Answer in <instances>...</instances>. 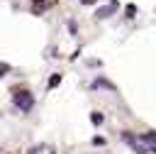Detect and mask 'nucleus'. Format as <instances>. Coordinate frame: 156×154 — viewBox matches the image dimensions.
I'll return each mask as SVG.
<instances>
[{
  "label": "nucleus",
  "mask_w": 156,
  "mask_h": 154,
  "mask_svg": "<svg viewBox=\"0 0 156 154\" xmlns=\"http://www.w3.org/2000/svg\"><path fill=\"white\" fill-rule=\"evenodd\" d=\"M12 103H15V105H17L22 112H29V110L34 108V95H32L29 90H15Z\"/></svg>",
  "instance_id": "obj_1"
},
{
  "label": "nucleus",
  "mask_w": 156,
  "mask_h": 154,
  "mask_svg": "<svg viewBox=\"0 0 156 154\" xmlns=\"http://www.w3.org/2000/svg\"><path fill=\"white\" fill-rule=\"evenodd\" d=\"M122 139H124V142H127V144H129L136 154H149V152H151V149H149V147H146L139 137H134V134H129V132H122Z\"/></svg>",
  "instance_id": "obj_2"
},
{
  "label": "nucleus",
  "mask_w": 156,
  "mask_h": 154,
  "mask_svg": "<svg viewBox=\"0 0 156 154\" xmlns=\"http://www.w3.org/2000/svg\"><path fill=\"white\" fill-rule=\"evenodd\" d=\"M56 0H32V10H34V15H41L46 7H51Z\"/></svg>",
  "instance_id": "obj_3"
},
{
  "label": "nucleus",
  "mask_w": 156,
  "mask_h": 154,
  "mask_svg": "<svg viewBox=\"0 0 156 154\" xmlns=\"http://www.w3.org/2000/svg\"><path fill=\"white\" fill-rule=\"evenodd\" d=\"M90 86H93V88H107V90H115V86H112L107 78H95Z\"/></svg>",
  "instance_id": "obj_4"
},
{
  "label": "nucleus",
  "mask_w": 156,
  "mask_h": 154,
  "mask_svg": "<svg viewBox=\"0 0 156 154\" xmlns=\"http://www.w3.org/2000/svg\"><path fill=\"white\" fill-rule=\"evenodd\" d=\"M112 10H115V5H110V7H100V10L95 12V17H100V20H105V17H110V15H112Z\"/></svg>",
  "instance_id": "obj_5"
},
{
  "label": "nucleus",
  "mask_w": 156,
  "mask_h": 154,
  "mask_svg": "<svg viewBox=\"0 0 156 154\" xmlns=\"http://www.w3.org/2000/svg\"><path fill=\"white\" fill-rule=\"evenodd\" d=\"M61 83V73H54L51 78H49V88H54V86H58Z\"/></svg>",
  "instance_id": "obj_6"
},
{
  "label": "nucleus",
  "mask_w": 156,
  "mask_h": 154,
  "mask_svg": "<svg viewBox=\"0 0 156 154\" xmlns=\"http://www.w3.org/2000/svg\"><path fill=\"white\" fill-rule=\"evenodd\" d=\"M90 122H93V125H100V122H102V115H100V112H93V115H90Z\"/></svg>",
  "instance_id": "obj_7"
},
{
  "label": "nucleus",
  "mask_w": 156,
  "mask_h": 154,
  "mask_svg": "<svg viewBox=\"0 0 156 154\" xmlns=\"http://www.w3.org/2000/svg\"><path fill=\"white\" fill-rule=\"evenodd\" d=\"M134 12H136V7L134 5H127V17H134Z\"/></svg>",
  "instance_id": "obj_8"
},
{
  "label": "nucleus",
  "mask_w": 156,
  "mask_h": 154,
  "mask_svg": "<svg viewBox=\"0 0 156 154\" xmlns=\"http://www.w3.org/2000/svg\"><path fill=\"white\" fill-rule=\"evenodd\" d=\"M7 71H10V66H7V64H0V76H5Z\"/></svg>",
  "instance_id": "obj_9"
},
{
  "label": "nucleus",
  "mask_w": 156,
  "mask_h": 154,
  "mask_svg": "<svg viewBox=\"0 0 156 154\" xmlns=\"http://www.w3.org/2000/svg\"><path fill=\"white\" fill-rule=\"evenodd\" d=\"M93 2H98V0H83V5H93Z\"/></svg>",
  "instance_id": "obj_10"
}]
</instances>
